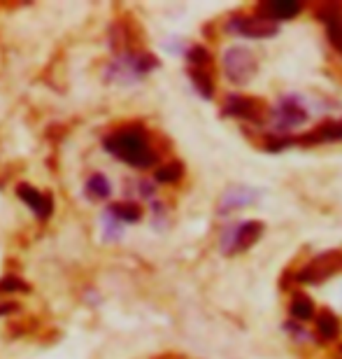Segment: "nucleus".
<instances>
[{
    "mask_svg": "<svg viewBox=\"0 0 342 359\" xmlns=\"http://www.w3.org/2000/svg\"><path fill=\"white\" fill-rule=\"evenodd\" d=\"M110 215L117 222H138L142 210H140V205H135V203H117L110 208Z\"/></svg>",
    "mask_w": 342,
    "mask_h": 359,
    "instance_id": "obj_15",
    "label": "nucleus"
},
{
    "mask_svg": "<svg viewBox=\"0 0 342 359\" xmlns=\"http://www.w3.org/2000/svg\"><path fill=\"white\" fill-rule=\"evenodd\" d=\"M315 325H317V334H319V339H322V341L338 339L340 325H338V320H336V315H333V313H319Z\"/></svg>",
    "mask_w": 342,
    "mask_h": 359,
    "instance_id": "obj_12",
    "label": "nucleus"
},
{
    "mask_svg": "<svg viewBox=\"0 0 342 359\" xmlns=\"http://www.w3.org/2000/svg\"><path fill=\"white\" fill-rule=\"evenodd\" d=\"M224 70L228 75L231 82H238V84H245L249 77L254 75L256 70V61L249 49L245 47H231L228 52L224 54Z\"/></svg>",
    "mask_w": 342,
    "mask_h": 359,
    "instance_id": "obj_3",
    "label": "nucleus"
},
{
    "mask_svg": "<svg viewBox=\"0 0 342 359\" xmlns=\"http://www.w3.org/2000/svg\"><path fill=\"white\" fill-rule=\"evenodd\" d=\"M17 194H19V198L24 201L35 215H38V217L45 219L52 215V208H54L52 196H47V194H42L40 189H33V187H28V184H21L17 189Z\"/></svg>",
    "mask_w": 342,
    "mask_h": 359,
    "instance_id": "obj_7",
    "label": "nucleus"
},
{
    "mask_svg": "<svg viewBox=\"0 0 342 359\" xmlns=\"http://www.w3.org/2000/svg\"><path fill=\"white\" fill-rule=\"evenodd\" d=\"M342 138V121H326L319 128H315L312 133L303 135L298 142L303 145H319V142H333Z\"/></svg>",
    "mask_w": 342,
    "mask_h": 359,
    "instance_id": "obj_11",
    "label": "nucleus"
},
{
    "mask_svg": "<svg viewBox=\"0 0 342 359\" xmlns=\"http://www.w3.org/2000/svg\"><path fill=\"white\" fill-rule=\"evenodd\" d=\"M105 149L135 168H149L156 161V152L149 145L145 131L138 126H128L110 133L105 138Z\"/></svg>",
    "mask_w": 342,
    "mask_h": 359,
    "instance_id": "obj_1",
    "label": "nucleus"
},
{
    "mask_svg": "<svg viewBox=\"0 0 342 359\" xmlns=\"http://www.w3.org/2000/svg\"><path fill=\"white\" fill-rule=\"evenodd\" d=\"M110 194H112V187L103 173H96V175L89 177V182H87V196L89 198L101 201V198H108Z\"/></svg>",
    "mask_w": 342,
    "mask_h": 359,
    "instance_id": "obj_13",
    "label": "nucleus"
},
{
    "mask_svg": "<svg viewBox=\"0 0 342 359\" xmlns=\"http://www.w3.org/2000/svg\"><path fill=\"white\" fill-rule=\"evenodd\" d=\"M291 315H294V320H298V322L312 320V315H315V306H312V299H308V297H296L294 301H291Z\"/></svg>",
    "mask_w": 342,
    "mask_h": 359,
    "instance_id": "obj_16",
    "label": "nucleus"
},
{
    "mask_svg": "<svg viewBox=\"0 0 342 359\" xmlns=\"http://www.w3.org/2000/svg\"><path fill=\"white\" fill-rule=\"evenodd\" d=\"M301 3H294V0H280V3H263L259 7V12L256 14H261V17H266L270 21H284V19H291V17H296L298 12H301Z\"/></svg>",
    "mask_w": 342,
    "mask_h": 359,
    "instance_id": "obj_9",
    "label": "nucleus"
},
{
    "mask_svg": "<svg viewBox=\"0 0 342 359\" xmlns=\"http://www.w3.org/2000/svg\"><path fill=\"white\" fill-rule=\"evenodd\" d=\"M182 177V166L180 163H170V166H163L156 170V180L159 182H175V180Z\"/></svg>",
    "mask_w": 342,
    "mask_h": 359,
    "instance_id": "obj_17",
    "label": "nucleus"
},
{
    "mask_svg": "<svg viewBox=\"0 0 342 359\" xmlns=\"http://www.w3.org/2000/svg\"><path fill=\"white\" fill-rule=\"evenodd\" d=\"M233 21L235 24H231V28H235V31L242 35H247V38H270V35L277 33L275 21L261 17V14H254V17H238Z\"/></svg>",
    "mask_w": 342,
    "mask_h": 359,
    "instance_id": "obj_5",
    "label": "nucleus"
},
{
    "mask_svg": "<svg viewBox=\"0 0 342 359\" xmlns=\"http://www.w3.org/2000/svg\"><path fill=\"white\" fill-rule=\"evenodd\" d=\"M277 119H280V126L294 128L298 124H303L308 119V114H305V110L296 98H284L280 103V110H277Z\"/></svg>",
    "mask_w": 342,
    "mask_h": 359,
    "instance_id": "obj_10",
    "label": "nucleus"
},
{
    "mask_svg": "<svg viewBox=\"0 0 342 359\" xmlns=\"http://www.w3.org/2000/svg\"><path fill=\"white\" fill-rule=\"evenodd\" d=\"M261 233H263L261 222H245V224H238L235 229H231L224 238V252H228V255L245 252V250H249L261 238Z\"/></svg>",
    "mask_w": 342,
    "mask_h": 359,
    "instance_id": "obj_4",
    "label": "nucleus"
},
{
    "mask_svg": "<svg viewBox=\"0 0 342 359\" xmlns=\"http://www.w3.org/2000/svg\"><path fill=\"white\" fill-rule=\"evenodd\" d=\"M342 269V252L333 250V252H324L319 255L317 259H312L308 266L296 276L298 283L303 285H319L322 280H326L333 273H338Z\"/></svg>",
    "mask_w": 342,
    "mask_h": 359,
    "instance_id": "obj_2",
    "label": "nucleus"
},
{
    "mask_svg": "<svg viewBox=\"0 0 342 359\" xmlns=\"http://www.w3.org/2000/svg\"><path fill=\"white\" fill-rule=\"evenodd\" d=\"M319 19L329 28L331 45L342 52V7L340 5H324L319 10Z\"/></svg>",
    "mask_w": 342,
    "mask_h": 359,
    "instance_id": "obj_8",
    "label": "nucleus"
},
{
    "mask_svg": "<svg viewBox=\"0 0 342 359\" xmlns=\"http://www.w3.org/2000/svg\"><path fill=\"white\" fill-rule=\"evenodd\" d=\"M224 112L228 117H238V119H252V121H259L261 119V103L254 98H247V96H228L226 105H224Z\"/></svg>",
    "mask_w": 342,
    "mask_h": 359,
    "instance_id": "obj_6",
    "label": "nucleus"
},
{
    "mask_svg": "<svg viewBox=\"0 0 342 359\" xmlns=\"http://www.w3.org/2000/svg\"><path fill=\"white\" fill-rule=\"evenodd\" d=\"M191 82H194L196 89L203 93V98H212V93H215V82H212V77H210V70L191 68Z\"/></svg>",
    "mask_w": 342,
    "mask_h": 359,
    "instance_id": "obj_14",
    "label": "nucleus"
}]
</instances>
